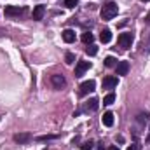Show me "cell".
Wrapping results in <instances>:
<instances>
[{"label": "cell", "mask_w": 150, "mask_h": 150, "mask_svg": "<svg viewBox=\"0 0 150 150\" xmlns=\"http://www.w3.org/2000/svg\"><path fill=\"white\" fill-rule=\"evenodd\" d=\"M117 12H119V7H117V4H115V2H108V4H105V5L101 7V11H100V16H101V19H105V21H110V19H113V18L117 16Z\"/></svg>", "instance_id": "1"}, {"label": "cell", "mask_w": 150, "mask_h": 150, "mask_svg": "<svg viewBox=\"0 0 150 150\" xmlns=\"http://www.w3.org/2000/svg\"><path fill=\"white\" fill-rule=\"evenodd\" d=\"M25 12H26V9L25 7H19V5H7L5 11H4V14L7 18H21Z\"/></svg>", "instance_id": "2"}, {"label": "cell", "mask_w": 150, "mask_h": 150, "mask_svg": "<svg viewBox=\"0 0 150 150\" xmlns=\"http://www.w3.org/2000/svg\"><path fill=\"white\" fill-rule=\"evenodd\" d=\"M117 40H119V45L122 49H129L131 44H133V33H120Z\"/></svg>", "instance_id": "3"}, {"label": "cell", "mask_w": 150, "mask_h": 150, "mask_svg": "<svg viewBox=\"0 0 150 150\" xmlns=\"http://www.w3.org/2000/svg\"><path fill=\"white\" fill-rule=\"evenodd\" d=\"M94 87H96V82L94 80H86V82H82L80 84V94L82 96H86V94H89V93H93L94 91Z\"/></svg>", "instance_id": "4"}, {"label": "cell", "mask_w": 150, "mask_h": 150, "mask_svg": "<svg viewBox=\"0 0 150 150\" xmlns=\"http://www.w3.org/2000/svg\"><path fill=\"white\" fill-rule=\"evenodd\" d=\"M103 89H113V87H117V84H119V79L115 77V75H107L105 79H103Z\"/></svg>", "instance_id": "5"}, {"label": "cell", "mask_w": 150, "mask_h": 150, "mask_svg": "<svg viewBox=\"0 0 150 150\" xmlns=\"http://www.w3.org/2000/svg\"><path fill=\"white\" fill-rule=\"evenodd\" d=\"M51 84L54 86V89H63L65 86H67V80H65V77L63 75H52L51 77Z\"/></svg>", "instance_id": "6"}, {"label": "cell", "mask_w": 150, "mask_h": 150, "mask_svg": "<svg viewBox=\"0 0 150 150\" xmlns=\"http://www.w3.org/2000/svg\"><path fill=\"white\" fill-rule=\"evenodd\" d=\"M91 68V63L89 61H79L77 67H75V77H82L84 72H87Z\"/></svg>", "instance_id": "7"}, {"label": "cell", "mask_w": 150, "mask_h": 150, "mask_svg": "<svg viewBox=\"0 0 150 150\" xmlns=\"http://www.w3.org/2000/svg\"><path fill=\"white\" fill-rule=\"evenodd\" d=\"M44 14H45V7H44V5H35V9H33V14H32V18H33L35 21H40V19L44 18Z\"/></svg>", "instance_id": "8"}, {"label": "cell", "mask_w": 150, "mask_h": 150, "mask_svg": "<svg viewBox=\"0 0 150 150\" xmlns=\"http://www.w3.org/2000/svg\"><path fill=\"white\" fill-rule=\"evenodd\" d=\"M96 110H98V100H96V98L89 100V101L84 105V112H96Z\"/></svg>", "instance_id": "9"}, {"label": "cell", "mask_w": 150, "mask_h": 150, "mask_svg": "<svg viewBox=\"0 0 150 150\" xmlns=\"http://www.w3.org/2000/svg\"><path fill=\"white\" fill-rule=\"evenodd\" d=\"M129 72V63L127 61H119L117 63V75H127Z\"/></svg>", "instance_id": "10"}, {"label": "cell", "mask_w": 150, "mask_h": 150, "mask_svg": "<svg viewBox=\"0 0 150 150\" xmlns=\"http://www.w3.org/2000/svg\"><path fill=\"white\" fill-rule=\"evenodd\" d=\"M101 122H103V126L112 127L113 126V113L112 112H105L103 113V117H101Z\"/></svg>", "instance_id": "11"}, {"label": "cell", "mask_w": 150, "mask_h": 150, "mask_svg": "<svg viewBox=\"0 0 150 150\" xmlns=\"http://www.w3.org/2000/svg\"><path fill=\"white\" fill-rule=\"evenodd\" d=\"M14 140H16L18 143H28V142L32 140V134H28V133H19V134L14 136Z\"/></svg>", "instance_id": "12"}, {"label": "cell", "mask_w": 150, "mask_h": 150, "mask_svg": "<svg viewBox=\"0 0 150 150\" xmlns=\"http://www.w3.org/2000/svg\"><path fill=\"white\" fill-rule=\"evenodd\" d=\"M63 40H65L67 44L75 42V32H74V30H70V28H68V30H65V32H63Z\"/></svg>", "instance_id": "13"}, {"label": "cell", "mask_w": 150, "mask_h": 150, "mask_svg": "<svg viewBox=\"0 0 150 150\" xmlns=\"http://www.w3.org/2000/svg\"><path fill=\"white\" fill-rule=\"evenodd\" d=\"M100 40H101L103 44H108V42L112 40V32H110L108 28H105V30L100 33Z\"/></svg>", "instance_id": "14"}, {"label": "cell", "mask_w": 150, "mask_h": 150, "mask_svg": "<svg viewBox=\"0 0 150 150\" xmlns=\"http://www.w3.org/2000/svg\"><path fill=\"white\" fill-rule=\"evenodd\" d=\"M93 40H94V37H93V33H89V32H86V33H82V42L84 44H93Z\"/></svg>", "instance_id": "15"}, {"label": "cell", "mask_w": 150, "mask_h": 150, "mask_svg": "<svg viewBox=\"0 0 150 150\" xmlns=\"http://www.w3.org/2000/svg\"><path fill=\"white\" fill-rule=\"evenodd\" d=\"M105 67H108V68H110V67H117V59H115L113 56H107V58H105Z\"/></svg>", "instance_id": "16"}, {"label": "cell", "mask_w": 150, "mask_h": 150, "mask_svg": "<svg viewBox=\"0 0 150 150\" xmlns=\"http://www.w3.org/2000/svg\"><path fill=\"white\" fill-rule=\"evenodd\" d=\"M113 101H115V94H113V93H108V94L103 98V105H112Z\"/></svg>", "instance_id": "17"}, {"label": "cell", "mask_w": 150, "mask_h": 150, "mask_svg": "<svg viewBox=\"0 0 150 150\" xmlns=\"http://www.w3.org/2000/svg\"><path fill=\"white\" fill-rule=\"evenodd\" d=\"M86 52H87L89 56H96V52H98V47H96L94 44H89V45H87V49H86Z\"/></svg>", "instance_id": "18"}, {"label": "cell", "mask_w": 150, "mask_h": 150, "mask_svg": "<svg viewBox=\"0 0 150 150\" xmlns=\"http://www.w3.org/2000/svg\"><path fill=\"white\" fill-rule=\"evenodd\" d=\"M77 4H79V0H65V5H67L68 9H74Z\"/></svg>", "instance_id": "19"}, {"label": "cell", "mask_w": 150, "mask_h": 150, "mask_svg": "<svg viewBox=\"0 0 150 150\" xmlns=\"http://www.w3.org/2000/svg\"><path fill=\"white\" fill-rule=\"evenodd\" d=\"M65 59H67V63L70 65V63H74V61H75V56L72 54V52H67V56H65Z\"/></svg>", "instance_id": "20"}, {"label": "cell", "mask_w": 150, "mask_h": 150, "mask_svg": "<svg viewBox=\"0 0 150 150\" xmlns=\"http://www.w3.org/2000/svg\"><path fill=\"white\" fill-rule=\"evenodd\" d=\"M54 138H56L54 134H49V136H38L37 140L38 142H47V140H54Z\"/></svg>", "instance_id": "21"}, {"label": "cell", "mask_w": 150, "mask_h": 150, "mask_svg": "<svg viewBox=\"0 0 150 150\" xmlns=\"http://www.w3.org/2000/svg\"><path fill=\"white\" fill-rule=\"evenodd\" d=\"M82 150H93V142H86L82 145Z\"/></svg>", "instance_id": "22"}, {"label": "cell", "mask_w": 150, "mask_h": 150, "mask_svg": "<svg viewBox=\"0 0 150 150\" xmlns=\"http://www.w3.org/2000/svg\"><path fill=\"white\" fill-rule=\"evenodd\" d=\"M127 150H140V145H138V143H133V145L127 147Z\"/></svg>", "instance_id": "23"}, {"label": "cell", "mask_w": 150, "mask_h": 150, "mask_svg": "<svg viewBox=\"0 0 150 150\" xmlns=\"http://www.w3.org/2000/svg\"><path fill=\"white\" fill-rule=\"evenodd\" d=\"M107 150H119V147H115V145H112V147H108Z\"/></svg>", "instance_id": "24"}, {"label": "cell", "mask_w": 150, "mask_h": 150, "mask_svg": "<svg viewBox=\"0 0 150 150\" xmlns=\"http://www.w3.org/2000/svg\"><path fill=\"white\" fill-rule=\"evenodd\" d=\"M145 21H149V23H150V12L147 14V18H145Z\"/></svg>", "instance_id": "25"}, {"label": "cell", "mask_w": 150, "mask_h": 150, "mask_svg": "<svg viewBox=\"0 0 150 150\" xmlns=\"http://www.w3.org/2000/svg\"><path fill=\"white\" fill-rule=\"evenodd\" d=\"M142 2H150V0H142Z\"/></svg>", "instance_id": "26"}]
</instances>
